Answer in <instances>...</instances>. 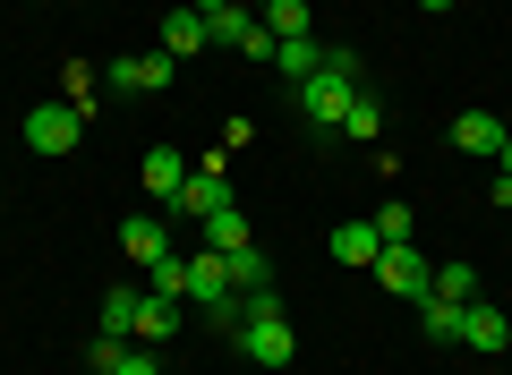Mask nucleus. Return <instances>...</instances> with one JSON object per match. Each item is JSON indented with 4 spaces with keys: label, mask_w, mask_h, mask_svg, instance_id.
<instances>
[{
    "label": "nucleus",
    "mask_w": 512,
    "mask_h": 375,
    "mask_svg": "<svg viewBox=\"0 0 512 375\" xmlns=\"http://www.w3.org/2000/svg\"><path fill=\"white\" fill-rule=\"evenodd\" d=\"M359 86H367V60L350 52V43H333L325 69H316L308 86H291V94H299V111H308V128L333 145V137H342V120H350V94H359Z\"/></svg>",
    "instance_id": "f257e3e1"
},
{
    "label": "nucleus",
    "mask_w": 512,
    "mask_h": 375,
    "mask_svg": "<svg viewBox=\"0 0 512 375\" xmlns=\"http://www.w3.org/2000/svg\"><path fill=\"white\" fill-rule=\"evenodd\" d=\"M180 265H188V307H197L205 324H231V333H239V290H231V265H222L214 248H188Z\"/></svg>",
    "instance_id": "f03ea898"
},
{
    "label": "nucleus",
    "mask_w": 512,
    "mask_h": 375,
    "mask_svg": "<svg viewBox=\"0 0 512 375\" xmlns=\"http://www.w3.org/2000/svg\"><path fill=\"white\" fill-rule=\"evenodd\" d=\"M367 273H376V282H384V299H402V307H419L427 290H436V265H427V256L410 248V239H402V248H384V256H376V265H367Z\"/></svg>",
    "instance_id": "7ed1b4c3"
},
{
    "label": "nucleus",
    "mask_w": 512,
    "mask_h": 375,
    "mask_svg": "<svg viewBox=\"0 0 512 375\" xmlns=\"http://www.w3.org/2000/svg\"><path fill=\"white\" fill-rule=\"evenodd\" d=\"M77 137H86V111L77 103H35L26 111V145H35V154H69Z\"/></svg>",
    "instance_id": "20e7f679"
},
{
    "label": "nucleus",
    "mask_w": 512,
    "mask_h": 375,
    "mask_svg": "<svg viewBox=\"0 0 512 375\" xmlns=\"http://www.w3.org/2000/svg\"><path fill=\"white\" fill-rule=\"evenodd\" d=\"M171 69H180L171 52H120V60L103 69V86H111V94H163Z\"/></svg>",
    "instance_id": "39448f33"
},
{
    "label": "nucleus",
    "mask_w": 512,
    "mask_h": 375,
    "mask_svg": "<svg viewBox=\"0 0 512 375\" xmlns=\"http://www.w3.org/2000/svg\"><path fill=\"white\" fill-rule=\"evenodd\" d=\"M137 179H146V197L163 205V214H180V188H188V154H180V145H146Z\"/></svg>",
    "instance_id": "423d86ee"
},
{
    "label": "nucleus",
    "mask_w": 512,
    "mask_h": 375,
    "mask_svg": "<svg viewBox=\"0 0 512 375\" xmlns=\"http://www.w3.org/2000/svg\"><path fill=\"white\" fill-rule=\"evenodd\" d=\"M222 205H239L231 197V171H222V162H197V171H188V188H180V214H222Z\"/></svg>",
    "instance_id": "0eeeda50"
},
{
    "label": "nucleus",
    "mask_w": 512,
    "mask_h": 375,
    "mask_svg": "<svg viewBox=\"0 0 512 375\" xmlns=\"http://www.w3.org/2000/svg\"><path fill=\"white\" fill-rule=\"evenodd\" d=\"M120 256H128V265H163V256H171V239H163V214H128L120 222Z\"/></svg>",
    "instance_id": "6e6552de"
},
{
    "label": "nucleus",
    "mask_w": 512,
    "mask_h": 375,
    "mask_svg": "<svg viewBox=\"0 0 512 375\" xmlns=\"http://www.w3.org/2000/svg\"><path fill=\"white\" fill-rule=\"evenodd\" d=\"M461 341H470V350H512V316L495 299H470L461 307Z\"/></svg>",
    "instance_id": "1a4fd4ad"
},
{
    "label": "nucleus",
    "mask_w": 512,
    "mask_h": 375,
    "mask_svg": "<svg viewBox=\"0 0 512 375\" xmlns=\"http://www.w3.org/2000/svg\"><path fill=\"white\" fill-rule=\"evenodd\" d=\"M325 256H333V265H376L384 239H376V222H342V231L325 239Z\"/></svg>",
    "instance_id": "9d476101"
},
{
    "label": "nucleus",
    "mask_w": 512,
    "mask_h": 375,
    "mask_svg": "<svg viewBox=\"0 0 512 375\" xmlns=\"http://www.w3.org/2000/svg\"><path fill=\"white\" fill-rule=\"evenodd\" d=\"M495 145H504V120H495V111H461L453 120V154H487L495 162Z\"/></svg>",
    "instance_id": "9b49d317"
},
{
    "label": "nucleus",
    "mask_w": 512,
    "mask_h": 375,
    "mask_svg": "<svg viewBox=\"0 0 512 375\" xmlns=\"http://www.w3.org/2000/svg\"><path fill=\"white\" fill-rule=\"evenodd\" d=\"M188 324V299H163V290H146V307H137V341H171Z\"/></svg>",
    "instance_id": "f8f14e48"
},
{
    "label": "nucleus",
    "mask_w": 512,
    "mask_h": 375,
    "mask_svg": "<svg viewBox=\"0 0 512 375\" xmlns=\"http://www.w3.org/2000/svg\"><path fill=\"white\" fill-rule=\"evenodd\" d=\"M325 52H333V43H316V35H299V43H282V52H274V69H282V86H308V77L325 69Z\"/></svg>",
    "instance_id": "ddd939ff"
},
{
    "label": "nucleus",
    "mask_w": 512,
    "mask_h": 375,
    "mask_svg": "<svg viewBox=\"0 0 512 375\" xmlns=\"http://www.w3.org/2000/svg\"><path fill=\"white\" fill-rule=\"evenodd\" d=\"M222 265H231V290H239V299H248V290H274V256L256 248V239H248V248H231Z\"/></svg>",
    "instance_id": "4468645a"
},
{
    "label": "nucleus",
    "mask_w": 512,
    "mask_h": 375,
    "mask_svg": "<svg viewBox=\"0 0 512 375\" xmlns=\"http://www.w3.org/2000/svg\"><path fill=\"white\" fill-rule=\"evenodd\" d=\"M197 231H205V248H214V256H231V248H248V239H256V222L239 214V205H222V214H205Z\"/></svg>",
    "instance_id": "2eb2a0df"
},
{
    "label": "nucleus",
    "mask_w": 512,
    "mask_h": 375,
    "mask_svg": "<svg viewBox=\"0 0 512 375\" xmlns=\"http://www.w3.org/2000/svg\"><path fill=\"white\" fill-rule=\"evenodd\" d=\"M205 43H214V35H205V9H171V18H163V52H171V60L205 52Z\"/></svg>",
    "instance_id": "dca6fc26"
},
{
    "label": "nucleus",
    "mask_w": 512,
    "mask_h": 375,
    "mask_svg": "<svg viewBox=\"0 0 512 375\" xmlns=\"http://www.w3.org/2000/svg\"><path fill=\"white\" fill-rule=\"evenodd\" d=\"M256 18H265V35H274V43H299V35H316V18H308V0H265V9H256Z\"/></svg>",
    "instance_id": "f3484780"
},
{
    "label": "nucleus",
    "mask_w": 512,
    "mask_h": 375,
    "mask_svg": "<svg viewBox=\"0 0 512 375\" xmlns=\"http://www.w3.org/2000/svg\"><path fill=\"white\" fill-rule=\"evenodd\" d=\"M137 307H146V290H128V282H111V290H103V333L137 341Z\"/></svg>",
    "instance_id": "a211bd4d"
},
{
    "label": "nucleus",
    "mask_w": 512,
    "mask_h": 375,
    "mask_svg": "<svg viewBox=\"0 0 512 375\" xmlns=\"http://www.w3.org/2000/svg\"><path fill=\"white\" fill-rule=\"evenodd\" d=\"M256 26H265V18L231 0V9H214V18H205V35H214V43H231V52H248V35H256Z\"/></svg>",
    "instance_id": "6ab92c4d"
},
{
    "label": "nucleus",
    "mask_w": 512,
    "mask_h": 375,
    "mask_svg": "<svg viewBox=\"0 0 512 375\" xmlns=\"http://www.w3.org/2000/svg\"><path fill=\"white\" fill-rule=\"evenodd\" d=\"M436 299H453V307L478 299V265H470V256H444V265H436Z\"/></svg>",
    "instance_id": "aec40b11"
},
{
    "label": "nucleus",
    "mask_w": 512,
    "mask_h": 375,
    "mask_svg": "<svg viewBox=\"0 0 512 375\" xmlns=\"http://www.w3.org/2000/svg\"><path fill=\"white\" fill-rule=\"evenodd\" d=\"M419 333H427V341H461V307L427 290V299H419Z\"/></svg>",
    "instance_id": "412c9836"
},
{
    "label": "nucleus",
    "mask_w": 512,
    "mask_h": 375,
    "mask_svg": "<svg viewBox=\"0 0 512 375\" xmlns=\"http://www.w3.org/2000/svg\"><path fill=\"white\" fill-rule=\"evenodd\" d=\"M342 137H384V103H376V94H350V120H342Z\"/></svg>",
    "instance_id": "4be33fe9"
},
{
    "label": "nucleus",
    "mask_w": 512,
    "mask_h": 375,
    "mask_svg": "<svg viewBox=\"0 0 512 375\" xmlns=\"http://www.w3.org/2000/svg\"><path fill=\"white\" fill-rule=\"evenodd\" d=\"M367 222H376V239H384V248H402V239L419 231V222H410V205H402V197H393V205H376V214H367Z\"/></svg>",
    "instance_id": "5701e85b"
},
{
    "label": "nucleus",
    "mask_w": 512,
    "mask_h": 375,
    "mask_svg": "<svg viewBox=\"0 0 512 375\" xmlns=\"http://www.w3.org/2000/svg\"><path fill=\"white\" fill-rule=\"evenodd\" d=\"M60 86H69L60 103H77V111H86V103H94V86H103V69H86V60H69V69H60Z\"/></svg>",
    "instance_id": "b1692460"
},
{
    "label": "nucleus",
    "mask_w": 512,
    "mask_h": 375,
    "mask_svg": "<svg viewBox=\"0 0 512 375\" xmlns=\"http://www.w3.org/2000/svg\"><path fill=\"white\" fill-rule=\"evenodd\" d=\"M120 358H128V341H120V333H94V350H86V367H94V375H111Z\"/></svg>",
    "instance_id": "393cba45"
},
{
    "label": "nucleus",
    "mask_w": 512,
    "mask_h": 375,
    "mask_svg": "<svg viewBox=\"0 0 512 375\" xmlns=\"http://www.w3.org/2000/svg\"><path fill=\"white\" fill-rule=\"evenodd\" d=\"M111 375H163V367H154L146 350H128V358H120V367H111Z\"/></svg>",
    "instance_id": "a878e982"
},
{
    "label": "nucleus",
    "mask_w": 512,
    "mask_h": 375,
    "mask_svg": "<svg viewBox=\"0 0 512 375\" xmlns=\"http://www.w3.org/2000/svg\"><path fill=\"white\" fill-rule=\"evenodd\" d=\"M495 179H512V128H504V145H495Z\"/></svg>",
    "instance_id": "bb28decb"
},
{
    "label": "nucleus",
    "mask_w": 512,
    "mask_h": 375,
    "mask_svg": "<svg viewBox=\"0 0 512 375\" xmlns=\"http://www.w3.org/2000/svg\"><path fill=\"white\" fill-rule=\"evenodd\" d=\"M188 9H205V18H214V9H231V0H188Z\"/></svg>",
    "instance_id": "cd10ccee"
},
{
    "label": "nucleus",
    "mask_w": 512,
    "mask_h": 375,
    "mask_svg": "<svg viewBox=\"0 0 512 375\" xmlns=\"http://www.w3.org/2000/svg\"><path fill=\"white\" fill-rule=\"evenodd\" d=\"M419 9H453V0H419Z\"/></svg>",
    "instance_id": "c85d7f7f"
},
{
    "label": "nucleus",
    "mask_w": 512,
    "mask_h": 375,
    "mask_svg": "<svg viewBox=\"0 0 512 375\" xmlns=\"http://www.w3.org/2000/svg\"><path fill=\"white\" fill-rule=\"evenodd\" d=\"M504 375H512V367H504Z\"/></svg>",
    "instance_id": "c756f323"
},
{
    "label": "nucleus",
    "mask_w": 512,
    "mask_h": 375,
    "mask_svg": "<svg viewBox=\"0 0 512 375\" xmlns=\"http://www.w3.org/2000/svg\"><path fill=\"white\" fill-rule=\"evenodd\" d=\"M504 358H512V350H504Z\"/></svg>",
    "instance_id": "7c9ffc66"
}]
</instances>
